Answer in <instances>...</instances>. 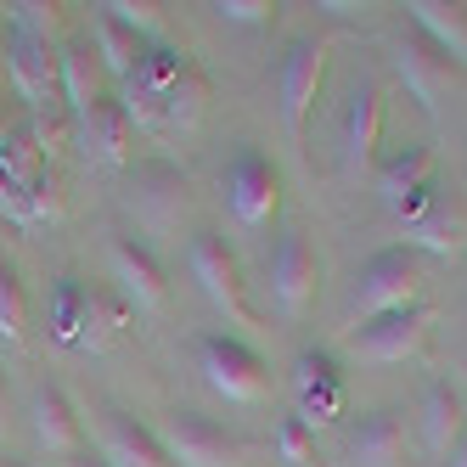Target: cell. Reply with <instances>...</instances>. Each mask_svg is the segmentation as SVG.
<instances>
[{
    "instance_id": "25",
    "label": "cell",
    "mask_w": 467,
    "mask_h": 467,
    "mask_svg": "<svg viewBox=\"0 0 467 467\" xmlns=\"http://www.w3.org/2000/svg\"><path fill=\"white\" fill-rule=\"evenodd\" d=\"M203 108H209V74L197 68V62H186L181 79L170 85V96H163V136H186V130H197Z\"/></svg>"
},
{
    "instance_id": "1",
    "label": "cell",
    "mask_w": 467,
    "mask_h": 467,
    "mask_svg": "<svg viewBox=\"0 0 467 467\" xmlns=\"http://www.w3.org/2000/svg\"><path fill=\"white\" fill-rule=\"evenodd\" d=\"M422 293V254L417 248H383L360 265L355 276V298H349V332L378 321V316H394V310H411Z\"/></svg>"
},
{
    "instance_id": "17",
    "label": "cell",
    "mask_w": 467,
    "mask_h": 467,
    "mask_svg": "<svg viewBox=\"0 0 467 467\" xmlns=\"http://www.w3.org/2000/svg\"><path fill=\"white\" fill-rule=\"evenodd\" d=\"M344 462L349 467H400L406 462V417L400 411H366L344 433Z\"/></svg>"
},
{
    "instance_id": "19",
    "label": "cell",
    "mask_w": 467,
    "mask_h": 467,
    "mask_svg": "<svg viewBox=\"0 0 467 467\" xmlns=\"http://www.w3.org/2000/svg\"><path fill=\"white\" fill-rule=\"evenodd\" d=\"M57 79H62V113L74 124L102 102V62H96V51L85 40L57 46Z\"/></svg>"
},
{
    "instance_id": "11",
    "label": "cell",
    "mask_w": 467,
    "mask_h": 467,
    "mask_svg": "<svg viewBox=\"0 0 467 467\" xmlns=\"http://www.w3.org/2000/svg\"><path fill=\"white\" fill-rule=\"evenodd\" d=\"M428 327H433V316H428L422 305H411V310H394V316H378V321L355 327V332H349V349H355L360 360H372V366H400V360L422 355Z\"/></svg>"
},
{
    "instance_id": "2",
    "label": "cell",
    "mask_w": 467,
    "mask_h": 467,
    "mask_svg": "<svg viewBox=\"0 0 467 467\" xmlns=\"http://www.w3.org/2000/svg\"><path fill=\"white\" fill-rule=\"evenodd\" d=\"M158 451L170 456V467H248L254 462V445L225 433L220 422L197 417V411H170L158 428H152Z\"/></svg>"
},
{
    "instance_id": "16",
    "label": "cell",
    "mask_w": 467,
    "mask_h": 467,
    "mask_svg": "<svg viewBox=\"0 0 467 467\" xmlns=\"http://www.w3.org/2000/svg\"><path fill=\"white\" fill-rule=\"evenodd\" d=\"M378 136H383V85L366 79L349 96V113H344V175L360 181L378 158Z\"/></svg>"
},
{
    "instance_id": "23",
    "label": "cell",
    "mask_w": 467,
    "mask_h": 467,
    "mask_svg": "<svg viewBox=\"0 0 467 467\" xmlns=\"http://www.w3.org/2000/svg\"><path fill=\"white\" fill-rule=\"evenodd\" d=\"M136 321V310L124 305V298L113 293V287H90V298H85V321H79V338H74V349H85V355H96V349H108L119 332Z\"/></svg>"
},
{
    "instance_id": "6",
    "label": "cell",
    "mask_w": 467,
    "mask_h": 467,
    "mask_svg": "<svg viewBox=\"0 0 467 467\" xmlns=\"http://www.w3.org/2000/svg\"><path fill=\"white\" fill-rule=\"evenodd\" d=\"M225 209L237 214L243 231H265L282 214V170L259 147H243L225 170Z\"/></svg>"
},
{
    "instance_id": "28",
    "label": "cell",
    "mask_w": 467,
    "mask_h": 467,
    "mask_svg": "<svg viewBox=\"0 0 467 467\" xmlns=\"http://www.w3.org/2000/svg\"><path fill=\"white\" fill-rule=\"evenodd\" d=\"M85 298H90V287H85L79 276H62V282L51 287V338H57L62 349H74V338H79Z\"/></svg>"
},
{
    "instance_id": "37",
    "label": "cell",
    "mask_w": 467,
    "mask_h": 467,
    "mask_svg": "<svg viewBox=\"0 0 467 467\" xmlns=\"http://www.w3.org/2000/svg\"><path fill=\"white\" fill-rule=\"evenodd\" d=\"M0 136H6V124H0Z\"/></svg>"
},
{
    "instance_id": "15",
    "label": "cell",
    "mask_w": 467,
    "mask_h": 467,
    "mask_svg": "<svg viewBox=\"0 0 467 467\" xmlns=\"http://www.w3.org/2000/svg\"><path fill=\"white\" fill-rule=\"evenodd\" d=\"M130 141H136V130H130L119 96H102V102L74 124V147L90 163H102V170H124V163H130Z\"/></svg>"
},
{
    "instance_id": "22",
    "label": "cell",
    "mask_w": 467,
    "mask_h": 467,
    "mask_svg": "<svg viewBox=\"0 0 467 467\" xmlns=\"http://www.w3.org/2000/svg\"><path fill=\"white\" fill-rule=\"evenodd\" d=\"M406 12H411V28H417V35L433 40V46H440L456 68L467 74V12H462V6H440V0H411Z\"/></svg>"
},
{
    "instance_id": "14",
    "label": "cell",
    "mask_w": 467,
    "mask_h": 467,
    "mask_svg": "<svg viewBox=\"0 0 467 467\" xmlns=\"http://www.w3.org/2000/svg\"><path fill=\"white\" fill-rule=\"evenodd\" d=\"M293 400H298V417H305L310 428L316 422H332V417H344V372H338V360H332L327 349H305L293 360Z\"/></svg>"
},
{
    "instance_id": "27",
    "label": "cell",
    "mask_w": 467,
    "mask_h": 467,
    "mask_svg": "<svg viewBox=\"0 0 467 467\" xmlns=\"http://www.w3.org/2000/svg\"><path fill=\"white\" fill-rule=\"evenodd\" d=\"M406 248H428V254H456L462 248V220L445 209V203H433L422 209L411 225H406Z\"/></svg>"
},
{
    "instance_id": "31",
    "label": "cell",
    "mask_w": 467,
    "mask_h": 467,
    "mask_svg": "<svg viewBox=\"0 0 467 467\" xmlns=\"http://www.w3.org/2000/svg\"><path fill=\"white\" fill-rule=\"evenodd\" d=\"M0 214H6L12 225H46V220H57V209L51 203H40L28 186H17L6 170H0Z\"/></svg>"
},
{
    "instance_id": "18",
    "label": "cell",
    "mask_w": 467,
    "mask_h": 467,
    "mask_svg": "<svg viewBox=\"0 0 467 467\" xmlns=\"http://www.w3.org/2000/svg\"><path fill=\"white\" fill-rule=\"evenodd\" d=\"M28 428L46 445V456H79V411L57 383H40L28 394Z\"/></svg>"
},
{
    "instance_id": "32",
    "label": "cell",
    "mask_w": 467,
    "mask_h": 467,
    "mask_svg": "<svg viewBox=\"0 0 467 467\" xmlns=\"http://www.w3.org/2000/svg\"><path fill=\"white\" fill-rule=\"evenodd\" d=\"M276 462L282 467H310L316 462V428L298 417V411L276 422Z\"/></svg>"
},
{
    "instance_id": "21",
    "label": "cell",
    "mask_w": 467,
    "mask_h": 467,
    "mask_svg": "<svg viewBox=\"0 0 467 467\" xmlns=\"http://www.w3.org/2000/svg\"><path fill=\"white\" fill-rule=\"evenodd\" d=\"M462 433H467L462 394H456L451 383H428V389H422V445H428L433 456H451Z\"/></svg>"
},
{
    "instance_id": "10",
    "label": "cell",
    "mask_w": 467,
    "mask_h": 467,
    "mask_svg": "<svg viewBox=\"0 0 467 467\" xmlns=\"http://www.w3.org/2000/svg\"><path fill=\"white\" fill-rule=\"evenodd\" d=\"M394 74L406 79V90H411V102H422V113H440L445 108V96L456 90V79H462V68L433 46V40H422L417 28H406V35L394 40Z\"/></svg>"
},
{
    "instance_id": "3",
    "label": "cell",
    "mask_w": 467,
    "mask_h": 467,
    "mask_svg": "<svg viewBox=\"0 0 467 467\" xmlns=\"http://www.w3.org/2000/svg\"><path fill=\"white\" fill-rule=\"evenodd\" d=\"M197 372H203V383L231 400V406H259L265 394H271V366L259 360L254 344L231 338V332H203L197 338Z\"/></svg>"
},
{
    "instance_id": "9",
    "label": "cell",
    "mask_w": 467,
    "mask_h": 467,
    "mask_svg": "<svg viewBox=\"0 0 467 467\" xmlns=\"http://www.w3.org/2000/svg\"><path fill=\"white\" fill-rule=\"evenodd\" d=\"M6 79L23 96L28 119L62 108V79H57V46L46 35H6Z\"/></svg>"
},
{
    "instance_id": "29",
    "label": "cell",
    "mask_w": 467,
    "mask_h": 467,
    "mask_svg": "<svg viewBox=\"0 0 467 467\" xmlns=\"http://www.w3.org/2000/svg\"><path fill=\"white\" fill-rule=\"evenodd\" d=\"M96 12H108L113 23H124L130 35H141L147 46H163V35H170V17H163L152 0H108V6H96Z\"/></svg>"
},
{
    "instance_id": "36",
    "label": "cell",
    "mask_w": 467,
    "mask_h": 467,
    "mask_svg": "<svg viewBox=\"0 0 467 467\" xmlns=\"http://www.w3.org/2000/svg\"><path fill=\"white\" fill-rule=\"evenodd\" d=\"M0 428H6V389H0Z\"/></svg>"
},
{
    "instance_id": "33",
    "label": "cell",
    "mask_w": 467,
    "mask_h": 467,
    "mask_svg": "<svg viewBox=\"0 0 467 467\" xmlns=\"http://www.w3.org/2000/svg\"><path fill=\"white\" fill-rule=\"evenodd\" d=\"M209 12H214L220 23H243V28H265V23L276 17L271 0H214Z\"/></svg>"
},
{
    "instance_id": "13",
    "label": "cell",
    "mask_w": 467,
    "mask_h": 467,
    "mask_svg": "<svg viewBox=\"0 0 467 467\" xmlns=\"http://www.w3.org/2000/svg\"><path fill=\"white\" fill-rule=\"evenodd\" d=\"M108 265H113V293L130 310H163L170 282H163V265L152 259V248H141L136 237H113L108 243Z\"/></svg>"
},
{
    "instance_id": "26",
    "label": "cell",
    "mask_w": 467,
    "mask_h": 467,
    "mask_svg": "<svg viewBox=\"0 0 467 467\" xmlns=\"http://www.w3.org/2000/svg\"><path fill=\"white\" fill-rule=\"evenodd\" d=\"M136 186H147L141 203H147L152 225H170V220L186 209V175L175 170V163H141V170H136Z\"/></svg>"
},
{
    "instance_id": "7",
    "label": "cell",
    "mask_w": 467,
    "mask_h": 467,
    "mask_svg": "<svg viewBox=\"0 0 467 467\" xmlns=\"http://www.w3.org/2000/svg\"><path fill=\"white\" fill-rule=\"evenodd\" d=\"M186 62L192 57L175 51V46H147V57L136 62V74L119 85V108H124L130 130H152V136H163V96H170V85L181 79Z\"/></svg>"
},
{
    "instance_id": "5",
    "label": "cell",
    "mask_w": 467,
    "mask_h": 467,
    "mask_svg": "<svg viewBox=\"0 0 467 467\" xmlns=\"http://www.w3.org/2000/svg\"><path fill=\"white\" fill-rule=\"evenodd\" d=\"M186 265H192V282L203 287V298H209V305L231 327H259L248 293H243V271H237V259H231V248H225L220 231H197L192 248H186Z\"/></svg>"
},
{
    "instance_id": "8",
    "label": "cell",
    "mask_w": 467,
    "mask_h": 467,
    "mask_svg": "<svg viewBox=\"0 0 467 467\" xmlns=\"http://www.w3.org/2000/svg\"><path fill=\"white\" fill-rule=\"evenodd\" d=\"M378 203L400 220L411 225L422 209H433L440 197H433V147H400L394 158L378 163Z\"/></svg>"
},
{
    "instance_id": "20",
    "label": "cell",
    "mask_w": 467,
    "mask_h": 467,
    "mask_svg": "<svg viewBox=\"0 0 467 467\" xmlns=\"http://www.w3.org/2000/svg\"><path fill=\"white\" fill-rule=\"evenodd\" d=\"M102 462L108 467H170V456H163L158 440H152V428L124 417V411L102 417Z\"/></svg>"
},
{
    "instance_id": "35",
    "label": "cell",
    "mask_w": 467,
    "mask_h": 467,
    "mask_svg": "<svg viewBox=\"0 0 467 467\" xmlns=\"http://www.w3.org/2000/svg\"><path fill=\"white\" fill-rule=\"evenodd\" d=\"M445 467H467V433L456 440V451H451V462H445Z\"/></svg>"
},
{
    "instance_id": "12",
    "label": "cell",
    "mask_w": 467,
    "mask_h": 467,
    "mask_svg": "<svg viewBox=\"0 0 467 467\" xmlns=\"http://www.w3.org/2000/svg\"><path fill=\"white\" fill-rule=\"evenodd\" d=\"M316 282H321V265H316V254L305 243V231L287 225L276 254H271V298H276V310L287 321H298L310 310V298H316Z\"/></svg>"
},
{
    "instance_id": "30",
    "label": "cell",
    "mask_w": 467,
    "mask_h": 467,
    "mask_svg": "<svg viewBox=\"0 0 467 467\" xmlns=\"http://www.w3.org/2000/svg\"><path fill=\"white\" fill-rule=\"evenodd\" d=\"M23 332H28V293H23L17 271L0 259V338H6V344H23Z\"/></svg>"
},
{
    "instance_id": "4",
    "label": "cell",
    "mask_w": 467,
    "mask_h": 467,
    "mask_svg": "<svg viewBox=\"0 0 467 467\" xmlns=\"http://www.w3.org/2000/svg\"><path fill=\"white\" fill-rule=\"evenodd\" d=\"M327 62H332V40H327V35L293 40L287 57H282V74H276V113H282V130H287L293 147L305 141V124H310V113H316Z\"/></svg>"
},
{
    "instance_id": "24",
    "label": "cell",
    "mask_w": 467,
    "mask_h": 467,
    "mask_svg": "<svg viewBox=\"0 0 467 467\" xmlns=\"http://www.w3.org/2000/svg\"><path fill=\"white\" fill-rule=\"evenodd\" d=\"M90 35H96V57H102V74H108L113 85H124L130 74H136V62L147 57V40H141V35H130V28H124V23H113L108 12H96Z\"/></svg>"
},
{
    "instance_id": "34",
    "label": "cell",
    "mask_w": 467,
    "mask_h": 467,
    "mask_svg": "<svg viewBox=\"0 0 467 467\" xmlns=\"http://www.w3.org/2000/svg\"><path fill=\"white\" fill-rule=\"evenodd\" d=\"M57 467H108V462H102V456H96V462H90V456H62Z\"/></svg>"
}]
</instances>
